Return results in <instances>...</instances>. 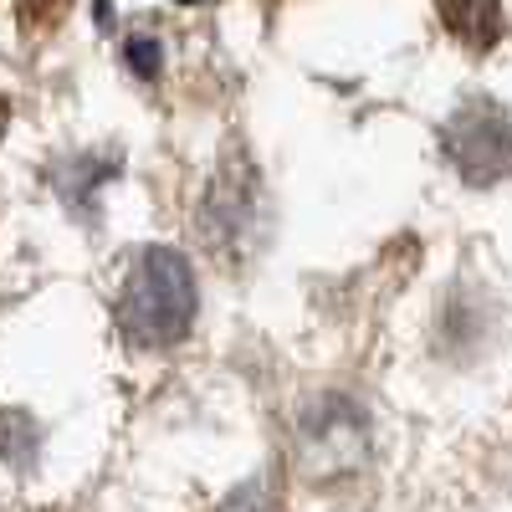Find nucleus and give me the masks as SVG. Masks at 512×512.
Wrapping results in <instances>:
<instances>
[{
	"label": "nucleus",
	"instance_id": "obj_9",
	"mask_svg": "<svg viewBox=\"0 0 512 512\" xmlns=\"http://www.w3.org/2000/svg\"><path fill=\"white\" fill-rule=\"evenodd\" d=\"M67 6H72V0H16L21 26H31V31H47V26H57V21L67 16Z\"/></svg>",
	"mask_w": 512,
	"mask_h": 512
},
{
	"label": "nucleus",
	"instance_id": "obj_8",
	"mask_svg": "<svg viewBox=\"0 0 512 512\" xmlns=\"http://www.w3.org/2000/svg\"><path fill=\"white\" fill-rule=\"evenodd\" d=\"M123 57H128V72H139L144 82H154L159 72H164V47H159V41L154 36H128V47H123Z\"/></svg>",
	"mask_w": 512,
	"mask_h": 512
},
{
	"label": "nucleus",
	"instance_id": "obj_5",
	"mask_svg": "<svg viewBox=\"0 0 512 512\" xmlns=\"http://www.w3.org/2000/svg\"><path fill=\"white\" fill-rule=\"evenodd\" d=\"M436 11L451 36H461L466 47H492L502 36V6L497 0H436Z\"/></svg>",
	"mask_w": 512,
	"mask_h": 512
},
{
	"label": "nucleus",
	"instance_id": "obj_3",
	"mask_svg": "<svg viewBox=\"0 0 512 512\" xmlns=\"http://www.w3.org/2000/svg\"><path fill=\"white\" fill-rule=\"evenodd\" d=\"M441 144L456 164V175L466 185H502L512 180V118L492 103V98H472L461 103L446 128H441Z\"/></svg>",
	"mask_w": 512,
	"mask_h": 512
},
{
	"label": "nucleus",
	"instance_id": "obj_2",
	"mask_svg": "<svg viewBox=\"0 0 512 512\" xmlns=\"http://www.w3.org/2000/svg\"><path fill=\"white\" fill-rule=\"evenodd\" d=\"M262 175L246 164V159H231L216 180H210L200 210H195V231L205 241L210 256H226V262H241V256L256 251L262 241Z\"/></svg>",
	"mask_w": 512,
	"mask_h": 512
},
{
	"label": "nucleus",
	"instance_id": "obj_6",
	"mask_svg": "<svg viewBox=\"0 0 512 512\" xmlns=\"http://www.w3.org/2000/svg\"><path fill=\"white\" fill-rule=\"evenodd\" d=\"M41 446V431H36V420L26 410H0V461H11V466H31Z\"/></svg>",
	"mask_w": 512,
	"mask_h": 512
},
{
	"label": "nucleus",
	"instance_id": "obj_4",
	"mask_svg": "<svg viewBox=\"0 0 512 512\" xmlns=\"http://www.w3.org/2000/svg\"><path fill=\"white\" fill-rule=\"evenodd\" d=\"M297 441H303L308 451V466H318L323 477L344 472V466H354L369 446V420L354 400L344 395H323L303 410V420H297Z\"/></svg>",
	"mask_w": 512,
	"mask_h": 512
},
{
	"label": "nucleus",
	"instance_id": "obj_10",
	"mask_svg": "<svg viewBox=\"0 0 512 512\" xmlns=\"http://www.w3.org/2000/svg\"><path fill=\"white\" fill-rule=\"evenodd\" d=\"M6 123H11V103L0 98V134H6Z\"/></svg>",
	"mask_w": 512,
	"mask_h": 512
},
{
	"label": "nucleus",
	"instance_id": "obj_1",
	"mask_svg": "<svg viewBox=\"0 0 512 512\" xmlns=\"http://www.w3.org/2000/svg\"><path fill=\"white\" fill-rule=\"evenodd\" d=\"M200 308L195 272L175 246H144L128 267L123 297H118V323L128 344L139 349H175L190 333Z\"/></svg>",
	"mask_w": 512,
	"mask_h": 512
},
{
	"label": "nucleus",
	"instance_id": "obj_7",
	"mask_svg": "<svg viewBox=\"0 0 512 512\" xmlns=\"http://www.w3.org/2000/svg\"><path fill=\"white\" fill-rule=\"evenodd\" d=\"M221 512H277V492L267 477H251L221 502Z\"/></svg>",
	"mask_w": 512,
	"mask_h": 512
}]
</instances>
